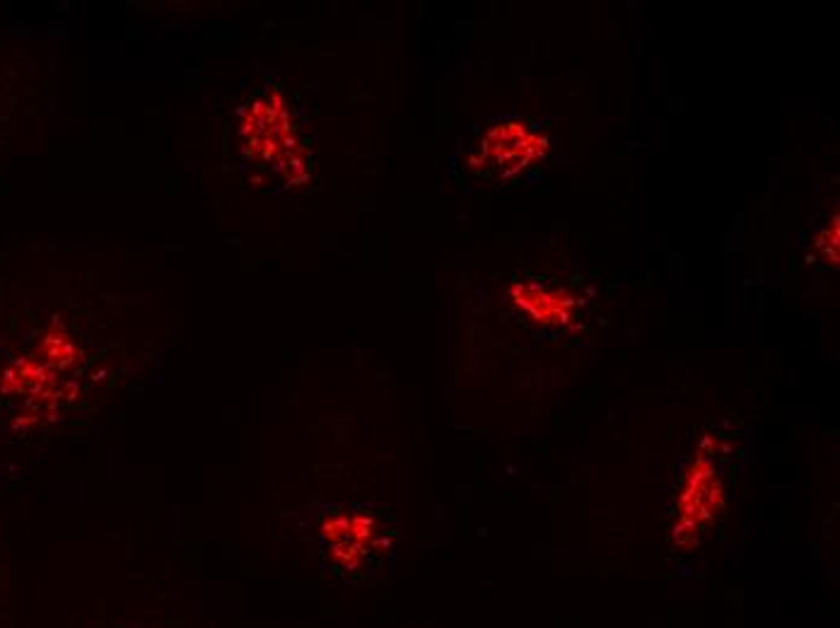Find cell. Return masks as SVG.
<instances>
[{"mask_svg":"<svg viewBox=\"0 0 840 628\" xmlns=\"http://www.w3.org/2000/svg\"><path fill=\"white\" fill-rule=\"evenodd\" d=\"M537 141L529 136L525 126L519 124H500L496 131L488 136V153L492 157L496 167H510L517 169L522 167L527 159L531 157V145Z\"/></svg>","mask_w":840,"mask_h":628,"instance_id":"obj_1","label":"cell"},{"mask_svg":"<svg viewBox=\"0 0 840 628\" xmlns=\"http://www.w3.org/2000/svg\"><path fill=\"white\" fill-rule=\"evenodd\" d=\"M515 300L519 307H525L531 317H537L539 322H566L568 319L570 300L549 288H541L535 284L517 286Z\"/></svg>","mask_w":840,"mask_h":628,"instance_id":"obj_2","label":"cell"}]
</instances>
